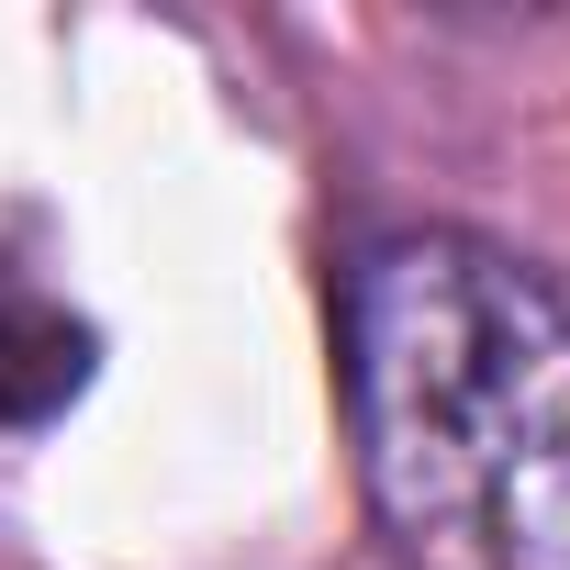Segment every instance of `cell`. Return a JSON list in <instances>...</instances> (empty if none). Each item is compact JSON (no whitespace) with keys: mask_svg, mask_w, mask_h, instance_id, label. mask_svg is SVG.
Listing matches in <instances>:
<instances>
[{"mask_svg":"<svg viewBox=\"0 0 570 570\" xmlns=\"http://www.w3.org/2000/svg\"><path fill=\"white\" fill-rule=\"evenodd\" d=\"M101 370V336L90 314L57 292V279L23 257V246H0V448L12 436H46Z\"/></svg>","mask_w":570,"mask_h":570,"instance_id":"7a4b0ae2","label":"cell"},{"mask_svg":"<svg viewBox=\"0 0 570 570\" xmlns=\"http://www.w3.org/2000/svg\"><path fill=\"white\" fill-rule=\"evenodd\" d=\"M347 436L414 570H570V268L470 224L358 246Z\"/></svg>","mask_w":570,"mask_h":570,"instance_id":"6da1fadb","label":"cell"}]
</instances>
